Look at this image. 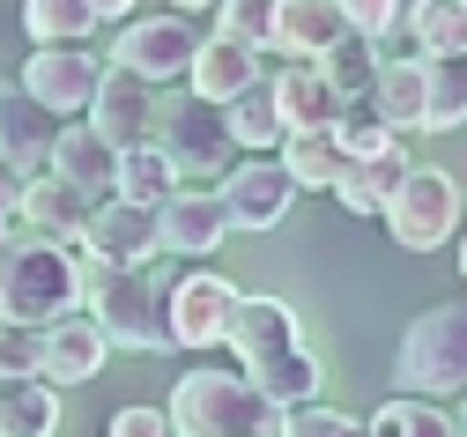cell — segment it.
Masks as SVG:
<instances>
[{"label":"cell","mask_w":467,"mask_h":437,"mask_svg":"<svg viewBox=\"0 0 467 437\" xmlns=\"http://www.w3.org/2000/svg\"><path fill=\"white\" fill-rule=\"evenodd\" d=\"M82 297H89L82 237L75 245L67 237H45V230H8V237H0V319L52 327Z\"/></svg>","instance_id":"6da1fadb"},{"label":"cell","mask_w":467,"mask_h":437,"mask_svg":"<svg viewBox=\"0 0 467 437\" xmlns=\"http://www.w3.org/2000/svg\"><path fill=\"white\" fill-rule=\"evenodd\" d=\"M289 408L253 379L238 363V379L230 370H186L179 386H171V430L179 437H282Z\"/></svg>","instance_id":"7a4b0ae2"},{"label":"cell","mask_w":467,"mask_h":437,"mask_svg":"<svg viewBox=\"0 0 467 437\" xmlns=\"http://www.w3.org/2000/svg\"><path fill=\"white\" fill-rule=\"evenodd\" d=\"M230 356H238L282 408L319 401V363L305 356L297 311H289L282 297H238V311H230Z\"/></svg>","instance_id":"3957f363"},{"label":"cell","mask_w":467,"mask_h":437,"mask_svg":"<svg viewBox=\"0 0 467 437\" xmlns=\"http://www.w3.org/2000/svg\"><path fill=\"white\" fill-rule=\"evenodd\" d=\"M171 289H156L149 267H111L89 253V311H97V327L111 334V349H134V356H156L171 349V311H163Z\"/></svg>","instance_id":"277c9868"},{"label":"cell","mask_w":467,"mask_h":437,"mask_svg":"<svg viewBox=\"0 0 467 437\" xmlns=\"http://www.w3.org/2000/svg\"><path fill=\"white\" fill-rule=\"evenodd\" d=\"M393 370H400V393H431V401L467 393V304H431L400 334Z\"/></svg>","instance_id":"5b68a950"},{"label":"cell","mask_w":467,"mask_h":437,"mask_svg":"<svg viewBox=\"0 0 467 437\" xmlns=\"http://www.w3.org/2000/svg\"><path fill=\"white\" fill-rule=\"evenodd\" d=\"M386 230L400 253H438V245H452L467 201H460V178L452 171H431V163H408V178L386 193Z\"/></svg>","instance_id":"8992f818"},{"label":"cell","mask_w":467,"mask_h":437,"mask_svg":"<svg viewBox=\"0 0 467 437\" xmlns=\"http://www.w3.org/2000/svg\"><path fill=\"white\" fill-rule=\"evenodd\" d=\"M156 141H163V156L179 163V178H223L230 171V119H223V104H208V97H179V104H163L156 111Z\"/></svg>","instance_id":"52a82bcc"},{"label":"cell","mask_w":467,"mask_h":437,"mask_svg":"<svg viewBox=\"0 0 467 437\" xmlns=\"http://www.w3.org/2000/svg\"><path fill=\"white\" fill-rule=\"evenodd\" d=\"M201 52V23H186L179 8H163L149 23H127L119 45H111V68H134L141 82H179Z\"/></svg>","instance_id":"ba28073f"},{"label":"cell","mask_w":467,"mask_h":437,"mask_svg":"<svg viewBox=\"0 0 467 437\" xmlns=\"http://www.w3.org/2000/svg\"><path fill=\"white\" fill-rule=\"evenodd\" d=\"M215 193L230 208V230H275L289 215V201H297V178H289L282 156H245L215 178Z\"/></svg>","instance_id":"9c48e42d"},{"label":"cell","mask_w":467,"mask_h":437,"mask_svg":"<svg viewBox=\"0 0 467 437\" xmlns=\"http://www.w3.org/2000/svg\"><path fill=\"white\" fill-rule=\"evenodd\" d=\"M97 82H104V59H97L89 45H37V52L23 59V89H30L45 111H60V119H82L89 97H97Z\"/></svg>","instance_id":"30bf717a"},{"label":"cell","mask_w":467,"mask_h":437,"mask_svg":"<svg viewBox=\"0 0 467 437\" xmlns=\"http://www.w3.org/2000/svg\"><path fill=\"white\" fill-rule=\"evenodd\" d=\"M238 297H245V289H230V282L208 275V267H193L186 282H171V297H163V311H171V349H223Z\"/></svg>","instance_id":"8fae6325"},{"label":"cell","mask_w":467,"mask_h":437,"mask_svg":"<svg viewBox=\"0 0 467 437\" xmlns=\"http://www.w3.org/2000/svg\"><path fill=\"white\" fill-rule=\"evenodd\" d=\"M156 111H163L156 82H141L134 68H104V82H97V97H89L82 119L111 149H134V141H156Z\"/></svg>","instance_id":"7c38bea8"},{"label":"cell","mask_w":467,"mask_h":437,"mask_svg":"<svg viewBox=\"0 0 467 437\" xmlns=\"http://www.w3.org/2000/svg\"><path fill=\"white\" fill-rule=\"evenodd\" d=\"M104 356H111V334L97 327V311H89V304H75V311H60V319L45 327L37 379H52V386H89L97 370H104Z\"/></svg>","instance_id":"4fadbf2b"},{"label":"cell","mask_w":467,"mask_h":437,"mask_svg":"<svg viewBox=\"0 0 467 437\" xmlns=\"http://www.w3.org/2000/svg\"><path fill=\"white\" fill-rule=\"evenodd\" d=\"M82 245H89L97 260H111V267H149V260L163 253V223H156V208L111 193V201H97V215H89Z\"/></svg>","instance_id":"5bb4252c"},{"label":"cell","mask_w":467,"mask_h":437,"mask_svg":"<svg viewBox=\"0 0 467 437\" xmlns=\"http://www.w3.org/2000/svg\"><path fill=\"white\" fill-rule=\"evenodd\" d=\"M156 223H163V253H179V260H208L215 245L230 237L223 193H201V185H179V193L156 208Z\"/></svg>","instance_id":"9a60e30c"},{"label":"cell","mask_w":467,"mask_h":437,"mask_svg":"<svg viewBox=\"0 0 467 437\" xmlns=\"http://www.w3.org/2000/svg\"><path fill=\"white\" fill-rule=\"evenodd\" d=\"M52 141H60V111H45L30 89H0V156L23 178L52 171Z\"/></svg>","instance_id":"2e32d148"},{"label":"cell","mask_w":467,"mask_h":437,"mask_svg":"<svg viewBox=\"0 0 467 437\" xmlns=\"http://www.w3.org/2000/svg\"><path fill=\"white\" fill-rule=\"evenodd\" d=\"M16 215H23V230H45V237H82L89 230V215H97V201L82 193L75 178H60V171H37V178H23V201H16Z\"/></svg>","instance_id":"e0dca14e"},{"label":"cell","mask_w":467,"mask_h":437,"mask_svg":"<svg viewBox=\"0 0 467 437\" xmlns=\"http://www.w3.org/2000/svg\"><path fill=\"white\" fill-rule=\"evenodd\" d=\"M371 111L386 119L393 134H423V111H431V59H423V52L386 59L379 82H371Z\"/></svg>","instance_id":"ac0fdd59"},{"label":"cell","mask_w":467,"mask_h":437,"mask_svg":"<svg viewBox=\"0 0 467 437\" xmlns=\"http://www.w3.org/2000/svg\"><path fill=\"white\" fill-rule=\"evenodd\" d=\"M186 82H193V97L230 104L238 89H253V82H260V45H238V37H223V30H215V37H201Z\"/></svg>","instance_id":"d6986e66"},{"label":"cell","mask_w":467,"mask_h":437,"mask_svg":"<svg viewBox=\"0 0 467 437\" xmlns=\"http://www.w3.org/2000/svg\"><path fill=\"white\" fill-rule=\"evenodd\" d=\"M52 171L75 178L89 201H111V185H119V149L82 119V127H60V141H52Z\"/></svg>","instance_id":"ffe728a7"},{"label":"cell","mask_w":467,"mask_h":437,"mask_svg":"<svg viewBox=\"0 0 467 437\" xmlns=\"http://www.w3.org/2000/svg\"><path fill=\"white\" fill-rule=\"evenodd\" d=\"M348 30L341 0H275V52L282 59H319Z\"/></svg>","instance_id":"44dd1931"},{"label":"cell","mask_w":467,"mask_h":437,"mask_svg":"<svg viewBox=\"0 0 467 437\" xmlns=\"http://www.w3.org/2000/svg\"><path fill=\"white\" fill-rule=\"evenodd\" d=\"M408 178V134L400 141H386L379 156H348V171L334 178V201L348 208V215H379L386 208V193Z\"/></svg>","instance_id":"7402d4cb"},{"label":"cell","mask_w":467,"mask_h":437,"mask_svg":"<svg viewBox=\"0 0 467 437\" xmlns=\"http://www.w3.org/2000/svg\"><path fill=\"white\" fill-rule=\"evenodd\" d=\"M275 104H282V119H289V127H334L348 97L319 75V59H289V68L275 75Z\"/></svg>","instance_id":"603a6c76"},{"label":"cell","mask_w":467,"mask_h":437,"mask_svg":"<svg viewBox=\"0 0 467 437\" xmlns=\"http://www.w3.org/2000/svg\"><path fill=\"white\" fill-rule=\"evenodd\" d=\"M282 163L297 178V193H334V178L348 171V149L334 141V127H289L282 134Z\"/></svg>","instance_id":"cb8c5ba5"},{"label":"cell","mask_w":467,"mask_h":437,"mask_svg":"<svg viewBox=\"0 0 467 437\" xmlns=\"http://www.w3.org/2000/svg\"><path fill=\"white\" fill-rule=\"evenodd\" d=\"M60 430V386L52 379H0V437H52Z\"/></svg>","instance_id":"d4e9b609"},{"label":"cell","mask_w":467,"mask_h":437,"mask_svg":"<svg viewBox=\"0 0 467 437\" xmlns=\"http://www.w3.org/2000/svg\"><path fill=\"white\" fill-rule=\"evenodd\" d=\"M111 193L141 201V208H163L179 193V163L163 156V141H134V149H119V185H111Z\"/></svg>","instance_id":"484cf974"},{"label":"cell","mask_w":467,"mask_h":437,"mask_svg":"<svg viewBox=\"0 0 467 437\" xmlns=\"http://www.w3.org/2000/svg\"><path fill=\"white\" fill-rule=\"evenodd\" d=\"M223 119H230V141L238 149H282V134H289V119H282V104H275V82L260 75L253 89H238L223 104Z\"/></svg>","instance_id":"4316f807"},{"label":"cell","mask_w":467,"mask_h":437,"mask_svg":"<svg viewBox=\"0 0 467 437\" xmlns=\"http://www.w3.org/2000/svg\"><path fill=\"white\" fill-rule=\"evenodd\" d=\"M400 30L423 59H460L467 52V0H416Z\"/></svg>","instance_id":"83f0119b"},{"label":"cell","mask_w":467,"mask_h":437,"mask_svg":"<svg viewBox=\"0 0 467 437\" xmlns=\"http://www.w3.org/2000/svg\"><path fill=\"white\" fill-rule=\"evenodd\" d=\"M379 68H386V52H379V37H364V30H341V37L319 52V75H327L341 97H371Z\"/></svg>","instance_id":"f1b7e54d"},{"label":"cell","mask_w":467,"mask_h":437,"mask_svg":"<svg viewBox=\"0 0 467 437\" xmlns=\"http://www.w3.org/2000/svg\"><path fill=\"white\" fill-rule=\"evenodd\" d=\"M371 437H460V415H445L431 393H400L371 415Z\"/></svg>","instance_id":"f546056e"},{"label":"cell","mask_w":467,"mask_h":437,"mask_svg":"<svg viewBox=\"0 0 467 437\" xmlns=\"http://www.w3.org/2000/svg\"><path fill=\"white\" fill-rule=\"evenodd\" d=\"M23 30L30 45H82L97 30V8L89 0H23Z\"/></svg>","instance_id":"4dcf8cb0"},{"label":"cell","mask_w":467,"mask_h":437,"mask_svg":"<svg viewBox=\"0 0 467 437\" xmlns=\"http://www.w3.org/2000/svg\"><path fill=\"white\" fill-rule=\"evenodd\" d=\"M460 127H467V52L431 59V111H423V134H460Z\"/></svg>","instance_id":"1f68e13d"},{"label":"cell","mask_w":467,"mask_h":437,"mask_svg":"<svg viewBox=\"0 0 467 437\" xmlns=\"http://www.w3.org/2000/svg\"><path fill=\"white\" fill-rule=\"evenodd\" d=\"M334 141H341L348 156H379V149H386V141H400V134L371 111V97H348V104H341V119H334Z\"/></svg>","instance_id":"d6a6232c"},{"label":"cell","mask_w":467,"mask_h":437,"mask_svg":"<svg viewBox=\"0 0 467 437\" xmlns=\"http://www.w3.org/2000/svg\"><path fill=\"white\" fill-rule=\"evenodd\" d=\"M215 30L238 45H275V0H215Z\"/></svg>","instance_id":"836d02e7"},{"label":"cell","mask_w":467,"mask_h":437,"mask_svg":"<svg viewBox=\"0 0 467 437\" xmlns=\"http://www.w3.org/2000/svg\"><path fill=\"white\" fill-rule=\"evenodd\" d=\"M282 437H371V422L341 415V408H319V401H297L282 422Z\"/></svg>","instance_id":"e575fe53"},{"label":"cell","mask_w":467,"mask_h":437,"mask_svg":"<svg viewBox=\"0 0 467 437\" xmlns=\"http://www.w3.org/2000/svg\"><path fill=\"white\" fill-rule=\"evenodd\" d=\"M45 356V327H23V319H0V379H30Z\"/></svg>","instance_id":"d590c367"},{"label":"cell","mask_w":467,"mask_h":437,"mask_svg":"<svg viewBox=\"0 0 467 437\" xmlns=\"http://www.w3.org/2000/svg\"><path fill=\"white\" fill-rule=\"evenodd\" d=\"M341 16H348V30H364V37H393L400 23H408V0H341Z\"/></svg>","instance_id":"8d00e7d4"},{"label":"cell","mask_w":467,"mask_h":437,"mask_svg":"<svg viewBox=\"0 0 467 437\" xmlns=\"http://www.w3.org/2000/svg\"><path fill=\"white\" fill-rule=\"evenodd\" d=\"M104 437H179V430H171V408H119Z\"/></svg>","instance_id":"74e56055"},{"label":"cell","mask_w":467,"mask_h":437,"mask_svg":"<svg viewBox=\"0 0 467 437\" xmlns=\"http://www.w3.org/2000/svg\"><path fill=\"white\" fill-rule=\"evenodd\" d=\"M16 201H23V171H16L8 156H0V208H8V215H16Z\"/></svg>","instance_id":"f35d334b"},{"label":"cell","mask_w":467,"mask_h":437,"mask_svg":"<svg viewBox=\"0 0 467 437\" xmlns=\"http://www.w3.org/2000/svg\"><path fill=\"white\" fill-rule=\"evenodd\" d=\"M89 8H97V23H127V16H134V0H89Z\"/></svg>","instance_id":"ab89813d"},{"label":"cell","mask_w":467,"mask_h":437,"mask_svg":"<svg viewBox=\"0 0 467 437\" xmlns=\"http://www.w3.org/2000/svg\"><path fill=\"white\" fill-rule=\"evenodd\" d=\"M163 8H179V16H201V8H215V0H163Z\"/></svg>","instance_id":"60d3db41"},{"label":"cell","mask_w":467,"mask_h":437,"mask_svg":"<svg viewBox=\"0 0 467 437\" xmlns=\"http://www.w3.org/2000/svg\"><path fill=\"white\" fill-rule=\"evenodd\" d=\"M0 237H8V208H0Z\"/></svg>","instance_id":"b9f144b4"},{"label":"cell","mask_w":467,"mask_h":437,"mask_svg":"<svg viewBox=\"0 0 467 437\" xmlns=\"http://www.w3.org/2000/svg\"><path fill=\"white\" fill-rule=\"evenodd\" d=\"M460 275H467V245H460Z\"/></svg>","instance_id":"7bdbcfd3"},{"label":"cell","mask_w":467,"mask_h":437,"mask_svg":"<svg viewBox=\"0 0 467 437\" xmlns=\"http://www.w3.org/2000/svg\"><path fill=\"white\" fill-rule=\"evenodd\" d=\"M460 437H467V415H460Z\"/></svg>","instance_id":"ee69618b"},{"label":"cell","mask_w":467,"mask_h":437,"mask_svg":"<svg viewBox=\"0 0 467 437\" xmlns=\"http://www.w3.org/2000/svg\"><path fill=\"white\" fill-rule=\"evenodd\" d=\"M460 201H467V185H460Z\"/></svg>","instance_id":"f6af8a7d"}]
</instances>
